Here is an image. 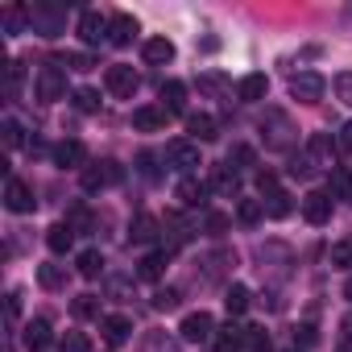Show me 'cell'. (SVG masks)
<instances>
[{"mask_svg":"<svg viewBox=\"0 0 352 352\" xmlns=\"http://www.w3.org/2000/svg\"><path fill=\"white\" fill-rule=\"evenodd\" d=\"M124 179V170L116 166V162H91V166H83V191H104V187H116Z\"/></svg>","mask_w":352,"mask_h":352,"instance_id":"obj_1","label":"cell"},{"mask_svg":"<svg viewBox=\"0 0 352 352\" xmlns=\"http://www.w3.org/2000/svg\"><path fill=\"white\" fill-rule=\"evenodd\" d=\"M67 96V71L58 67V63H46L42 71H38V100L42 104H54V100H63Z\"/></svg>","mask_w":352,"mask_h":352,"instance_id":"obj_2","label":"cell"},{"mask_svg":"<svg viewBox=\"0 0 352 352\" xmlns=\"http://www.w3.org/2000/svg\"><path fill=\"white\" fill-rule=\"evenodd\" d=\"M323 91H327V79H323L319 71H298V75L290 79V96H294L298 104H319Z\"/></svg>","mask_w":352,"mask_h":352,"instance_id":"obj_3","label":"cell"},{"mask_svg":"<svg viewBox=\"0 0 352 352\" xmlns=\"http://www.w3.org/2000/svg\"><path fill=\"white\" fill-rule=\"evenodd\" d=\"M162 157H166V166H170V170H179V174H191L195 166H204V162H199V145H195V141H170Z\"/></svg>","mask_w":352,"mask_h":352,"instance_id":"obj_4","label":"cell"},{"mask_svg":"<svg viewBox=\"0 0 352 352\" xmlns=\"http://www.w3.org/2000/svg\"><path fill=\"white\" fill-rule=\"evenodd\" d=\"M104 83H108V91H112L116 100H133L137 87H141V75H137L133 67H120V63H116V67L104 71Z\"/></svg>","mask_w":352,"mask_h":352,"instance_id":"obj_5","label":"cell"},{"mask_svg":"<svg viewBox=\"0 0 352 352\" xmlns=\"http://www.w3.org/2000/svg\"><path fill=\"white\" fill-rule=\"evenodd\" d=\"M336 149H340V145H336L327 133H311V137H307V149H302V157L311 162V170H315V166H323V170H336Z\"/></svg>","mask_w":352,"mask_h":352,"instance_id":"obj_6","label":"cell"},{"mask_svg":"<svg viewBox=\"0 0 352 352\" xmlns=\"http://www.w3.org/2000/svg\"><path fill=\"white\" fill-rule=\"evenodd\" d=\"M179 336L187 344H204V340H216V319L208 311H191L183 323H179Z\"/></svg>","mask_w":352,"mask_h":352,"instance_id":"obj_7","label":"cell"},{"mask_svg":"<svg viewBox=\"0 0 352 352\" xmlns=\"http://www.w3.org/2000/svg\"><path fill=\"white\" fill-rule=\"evenodd\" d=\"M63 5H30V17H34V30L42 34V38H58V30H63Z\"/></svg>","mask_w":352,"mask_h":352,"instance_id":"obj_8","label":"cell"},{"mask_svg":"<svg viewBox=\"0 0 352 352\" xmlns=\"http://www.w3.org/2000/svg\"><path fill=\"white\" fill-rule=\"evenodd\" d=\"M5 208L17 212V216H30V212H34V191H30L21 179H9V183H5Z\"/></svg>","mask_w":352,"mask_h":352,"instance_id":"obj_9","label":"cell"},{"mask_svg":"<svg viewBox=\"0 0 352 352\" xmlns=\"http://www.w3.org/2000/svg\"><path fill=\"white\" fill-rule=\"evenodd\" d=\"M302 216L311 224H327L331 220V195L327 191H307L302 195Z\"/></svg>","mask_w":352,"mask_h":352,"instance_id":"obj_10","label":"cell"},{"mask_svg":"<svg viewBox=\"0 0 352 352\" xmlns=\"http://www.w3.org/2000/svg\"><path fill=\"white\" fill-rule=\"evenodd\" d=\"M245 340H249V327H241V323H224V327H216V352H241L245 348Z\"/></svg>","mask_w":352,"mask_h":352,"instance_id":"obj_11","label":"cell"},{"mask_svg":"<svg viewBox=\"0 0 352 352\" xmlns=\"http://www.w3.org/2000/svg\"><path fill=\"white\" fill-rule=\"evenodd\" d=\"M79 38H83L87 46L108 42V17H100V13H83V17H79Z\"/></svg>","mask_w":352,"mask_h":352,"instance_id":"obj_12","label":"cell"},{"mask_svg":"<svg viewBox=\"0 0 352 352\" xmlns=\"http://www.w3.org/2000/svg\"><path fill=\"white\" fill-rule=\"evenodd\" d=\"M54 162H58L63 170H75V166H83V162H87V149H83V141H75V137L58 141V145H54Z\"/></svg>","mask_w":352,"mask_h":352,"instance_id":"obj_13","label":"cell"},{"mask_svg":"<svg viewBox=\"0 0 352 352\" xmlns=\"http://www.w3.org/2000/svg\"><path fill=\"white\" fill-rule=\"evenodd\" d=\"M133 38H137V21H133L129 13L108 17V42H112V46H129Z\"/></svg>","mask_w":352,"mask_h":352,"instance_id":"obj_14","label":"cell"},{"mask_svg":"<svg viewBox=\"0 0 352 352\" xmlns=\"http://www.w3.org/2000/svg\"><path fill=\"white\" fill-rule=\"evenodd\" d=\"M100 331H104L108 344H124V340L133 336V319H129V315H104V319H100Z\"/></svg>","mask_w":352,"mask_h":352,"instance_id":"obj_15","label":"cell"},{"mask_svg":"<svg viewBox=\"0 0 352 352\" xmlns=\"http://www.w3.org/2000/svg\"><path fill=\"white\" fill-rule=\"evenodd\" d=\"M208 191H212L208 183H199V179H183L174 195H179L183 208H204V204H208Z\"/></svg>","mask_w":352,"mask_h":352,"instance_id":"obj_16","label":"cell"},{"mask_svg":"<svg viewBox=\"0 0 352 352\" xmlns=\"http://www.w3.org/2000/svg\"><path fill=\"white\" fill-rule=\"evenodd\" d=\"M166 108H153V104H145V108H133V129H141V133H157L162 124H166Z\"/></svg>","mask_w":352,"mask_h":352,"instance_id":"obj_17","label":"cell"},{"mask_svg":"<svg viewBox=\"0 0 352 352\" xmlns=\"http://www.w3.org/2000/svg\"><path fill=\"white\" fill-rule=\"evenodd\" d=\"M141 54H145L149 67H166V63L174 58V42H166V38H149V42L141 46Z\"/></svg>","mask_w":352,"mask_h":352,"instance_id":"obj_18","label":"cell"},{"mask_svg":"<svg viewBox=\"0 0 352 352\" xmlns=\"http://www.w3.org/2000/svg\"><path fill=\"white\" fill-rule=\"evenodd\" d=\"M265 91H270V79H265V75H245V79L236 83V96H241L245 104H257V100H265Z\"/></svg>","mask_w":352,"mask_h":352,"instance_id":"obj_19","label":"cell"},{"mask_svg":"<svg viewBox=\"0 0 352 352\" xmlns=\"http://www.w3.org/2000/svg\"><path fill=\"white\" fill-rule=\"evenodd\" d=\"M187 129L195 133V141H216V137H220V124H216V116H208V112H191V116H187Z\"/></svg>","mask_w":352,"mask_h":352,"instance_id":"obj_20","label":"cell"},{"mask_svg":"<svg viewBox=\"0 0 352 352\" xmlns=\"http://www.w3.org/2000/svg\"><path fill=\"white\" fill-rule=\"evenodd\" d=\"M261 208H265V216H270V220H286V216L294 212V199L278 187V191H270V195L261 199Z\"/></svg>","mask_w":352,"mask_h":352,"instance_id":"obj_21","label":"cell"},{"mask_svg":"<svg viewBox=\"0 0 352 352\" xmlns=\"http://www.w3.org/2000/svg\"><path fill=\"white\" fill-rule=\"evenodd\" d=\"M162 108H166V112H183V108H187V87H183L179 79H166V83H162Z\"/></svg>","mask_w":352,"mask_h":352,"instance_id":"obj_22","label":"cell"},{"mask_svg":"<svg viewBox=\"0 0 352 352\" xmlns=\"http://www.w3.org/2000/svg\"><path fill=\"white\" fill-rule=\"evenodd\" d=\"M166 274V253H145L141 261H137V278L141 282H157Z\"/></svg>","mask_w":352,"mask_h":352,"instance_id":"obj_23","label":"cell"},{"mask_svg":"<svg viewBox=\"0 0 352 352\" xmlns=\"http://www.w3.org/2000/svg\"><path fill=\"white\" fill-rule=\"evenodd\" d=\"M327 195H331V199H352V174H348L344 166H336V170L327 174Z\"/></svg>","mask_w":352,"mask_h":352,"instance_id":"obj_24","label":"cell"},{"mask_svg":"<svg viewBox=\"0 0 352 352\" xmlns=\"http://www.w3.org/2000/svg\"><path fill=\"white\" fill-rule=\"evenodd\" d=\"M75 270H79L83 278H100V274H104V253H100V249H83V253L75 257Z\"/></svg>","mask_w":352,"mask_h":352,"instance_id":"obj_25","label":"cell"},{"mask_svg":"<svg viewBox=\"0 0 352 352\" xmlns=\"http://www.w3.org/2000/svg\"><path fill=\"white\" fill-rule=\"evenodd\" d=\"M46 245H50V253H67L71 245H75V232H71V224H54L50 232H46Z\"/></svg>","mask_w":352,"mask_h":352,"instance_id":"obj_26","label":"cell"},{"mask_svg":"<svg viewBox=\"0 0 352 352\" xmlns=\"http://www.w3.org/2000/svg\"><path fill=\"white\" fill-rule=\"evenodd\" d=\"M224 307H228V319H236V315H245L249 311V290L236 282V286H228L224 290Z\"/></svg>","mask_w":352,"mask_h":352,"instance_id":"obj_27","label":"cell"},{"mask_svg":"<svg viewBox=\"0 0 352 352\" xmlns=\"http://www.w3.org/2000/svg\"><path fill=\"white\" fill-rule=\"evenodd\" d=\"M46 344H50V323H46V319H34V323L25 327V348H30V352H42Z\"/></svg>","mask_w":352,"mask_h":352,"instance_id":"obj_28","label":"cell"},{"mask_svg":"<svg viewBox=\"0 0 352 352\" xmlns=\"http://www.w3.org/2000/svg\"><path fill=\"white\" fill-rule=\"evenodd\" d=\"M153 236H157V220H153V216H137V220H133V228H129V241L149 245Z\"/></svg>","mask_w":352,"mask_h":352,"instance_id":"obj_29","label":"cell"},{"mask_svg":"<svg viewBox=\"0 0 352 352\" xmlns=\"http://www.w3.org/2000/svg\"><path fill=\"white\" fill-rule=\"evenodd\" d=\"M236 220H241V224H249V228H253V224H261V220H265L261 199H241V204H236Z\"/></svg>","mask_w":352,"mask_h":352,"instance_id":"obj_30","label":"cell"},{"mask_svg":"<svg viewBox=\"0 0 352 352\" xmlns=\"http://www.w3.org/2000/svg\"><path fill=\"white\" fill-rule=\"evenodd\" d=\"M25 21H34V17H30V9H21V5L5 9V34H9V38H13V34H21V30H25Z\"/></svg>","mask_w":352,"mask_h":352,"instance_id":"obj_31","label":"cell"},{"mask_svg":"<svg viewBox=\"0 0 352 352\" xmlns=\"http://www.w3.org/2000/svg\"><path fill=\"white\" fill-rule=\"evenodd\" d=\"M212 187H216V191H224V195H232V191L241 187V179H236V170H228V166H220V170L212 174Z\"/></svg>","mask_w":352,"mask_h":352,"instance_id":"obj_32","label":"cell"},{"mask_svg":"<svg viewBox=\"0 0 352 352\" xmlns=\"http://www.w3.org/2000/svg\"><path fill=\"white\" fill-rule=\"evenodd\" d=\"M71 104H75L79 112H100V91H91V87H79V91L71 96Z\"/></svg>","mask_w":352,"mask_h":352,"instance_id":"obj_33","label":"cell"},{"mask_svg":"<svg viewBox=\"0 0 352 352\" xmlns=\"http://www.w3.org/2000/svg\"><path fill=\"white\" fill-rule=\"evenodd\" d=\"M38 282H42L46 290H58V286L67 282V270H63V265H42V270H38Z\"/></svg>","mask_w":352,"mask_h":352,"instance_id":"obj_34","label":"cell"},{"mask_svg":"<svg viewBox=\"0 0 352 352\" xmlns=\"http://www.w3.org/2000/svg\"><path fill=\"white\" fill-rule=\"evenodd\" d=\"M0 137H5V145H9V149H17V145H25V129H21V124H17L13 116H9L5 124H0Z\"/></svg>","mask_w":352,"mask_h":352,"instance_id":"obj_35","label":"cell"},{"mask_svg":"<svg viewBox=\"0 0 352 352\" xmlns=\"http://www.w3.org/2000/svg\"><path fill=\"white\" fill-rule=\"evenodd\" d=\"M54 63H58L63 71H91V67H96V63H91V54H58Z\"/></svg>","mask_w":352,"mask_h":352,"instance_id":"obj_36","label":"cell"},{"mask_svg":"<svg viewBox=\"0 0 352 352\" xmlns=\"http://www.w3.org/2000/svg\"><path fill=\"white\" fill-rule=\"evenodd\" d=\"M58 352H91V344H87L83 331H67V336L58 340Z\"/></svg>","mask_w":352,"mask_h":352,"instance_id":"obj_37","label":"cell"},{"mask_svg":"<svg viewBox=\"0 0 352 352\" xmlns=\"http://www.w3.org/2000/svg\"><path fill=\"white\" fill-rule=\"evenodd\" d=\"M21 63L13 58V63H5V96H17V87H21Z\"/></svg>","mask_w":352,"mask_h":352,"instance_id":"obj_38","label":"cell"},{"mask_svg":"<svg viewBox=\"0 0 352 352\" xmlns=\"http://www.w3.org/2000/svg\"><path fill=\"white\" fill-rule=\"evenodd\" d=\"M75 315H79V319H96V315H100V298H96V294H79V298H75Z\"/></svg>","mask_w":352,"mask_h":352,"instance_id":"obj_39","label":"cell"},{"mask_svg":"<svg viewBox=\"0 0 352 352\" xmlns=\"http://www.w3.org/2000/svg\"><path fill=\"white\" fill-rule=\"evenodd\" d=\"M331 265L352 270V241H336V245H331Z\"/></svg>","mask_w":352,"mask_h":352,"instance_id":"obj_40","label":"cell"},{"mask_svg":"<svg viewBox=\"0 0 352 352\" xmlns=\"http://www.w3.org/2000/svg\"><path fill=\"white\" fill-rule=\"evenodd\" d=\"M224 87H228V79H224V75H216V71H204V75H199V91L216 96V91H224Z\"/></svg>","mask_w":352,"mask_h":352,"instance_id":"obj_41","label":"cell"},{"mask_svg":"<svg viewBox=\"0 0 352 352\" xmlns=\"http://www.w3.org/2000/svg\"><path fill=\"white\" fill-rule=\"evenodd\" d=\"M245 166H253V149H249V145H232V153H228V170H245Z\"/></svg>","mask_w":352,"mask_h":352,"instance_id":"obj_42","label":"cell"},{"mask_svg":"<svg viewBox=\"0 0 352 352\" xmlns=\"http://www.w3.org/2000/svg\"><path fill=\"white\" fill-rule=\"evenodd\" d=\"M149 302H153V311H174V307H179V290H170V286H166V290H157Z\"/></svg>","mask_w":352,"mask_h":352,"instance_id":"obj_43","label":"cell"},{"mask_svg":"<svg viewBox=\"0 0 352 352\" xmlns=\"http://www.w3.org/2000/svg\"><path fill=\"white\" fill-rule=\"evenodd\" d=\"M245 348H253V352H270V331H265V327H249Z\"/></svg>","mask_w":352,"mask_h":352,"instance_id":"obj_44","label":"cell"},{"mask_svg":"<svg viewBox=\"0 0 352 352\" xmlns=\"http://www.w3.org/2000/svg\"><path fill=\"white\" fill-rule=\"evenodd\" d=\"M336 96H340V104H348V108H352V71L336 75Z\"/></svg>","mask_w":352,"mask_h":352,"instance_id":"obj_45","label":"cell"},{"mask_svg":"<svg viewBox=\"0 0 352 352\" xmlns=\"http://www.w3.org/2000/svg\"><path fill=\"white\" fill-rule=\"evenodd\" d=\"M145 352H179V344H174V340H166V336H149Z\"/></svg>","mask_w":352,"mask_h":352,"instance_id":"obj_46","label":"cell"},{"mask_svg":"<svg viewBox=\"0 0 352 352\" xmlns=\"http://www.w3.org/2000/svg\"><path fill=\"white\" fill-rule=\"evenodd\" d=\"M257 187H261V195L278 191V174H274V170H257Z\"/></svg>","mask_w":352,"mask_h":352,"instance_id":"obj_47","label":"cell"},{"mask_svg":"<svg viewBox=\"0 0 352 352\" xmlns=\"http://www.w3.org/2000/svg\"><path fill=\"white\" fill-rule=\"evenodd\" d=\"M208 232H212V236H224V232H228V216L212 212V216H208Z\"/></svg>","mask_w":352,"mask_h":352,"instance_id":"obj_48","label":"cell"},{"mask_svg":"<svg viewBox=\"0 0 352 352\" xmlns=\"http://www.w3.org/2000/svg\"><path fill=\"white\" fill-rule=\"evenodd\" d=\"M153 162H157L153 153H141V157H137V166H141V174H145V179H157V166H153Z\"/></svg>","mask_w":352,"mask_h":352,"instance_id":"obj_49","label":"cell"},{"mask_svg":"<svg viewBox=\"0 0 352 352\" xmlns=\"http://www.w3.org/2000/svg\"><path fill=\"white\" fill-rule=\"evenodd\" d=\"M5 311H9V323H17V315H21V294H17V290L5 298Z\"/></svg>","mask_w":352,"mask_h":352,"instance_id":"obj_50","label":"cell"},{"mask_svg":"<svg viewBox=\"0 0 352 352\" xmlns=\"http://www.w3.org/2000/svg\"><path fill=\"white\" fill-rule=\"evenodd\" d=\"M294 340H302V348H311V344H315V340H319V331H315V327H311V323H302V327H298V331H294Z\"/></svg>","mask_w":352,"mask_h":352,"instance_id":"obj_51","label":"cell"},{"mask_svg":"<svg viewBox=\"0 0 352 352\" xmlns=\"http://www.w3.org/2000/svg\"><path fill=\"white\" fill-rule=\"evenodd\" d=\"M336 145H340L344 153H352V120H348V124L340 129V137H336Z\"/></svg>","mask_w":352,"mask_h":352,"instance_id":"obj_52","label":"cell"},{"mask_svg":"<svg viewBox=\"0 0 352 352\" xmlns=\"http://www.w3.org/2000/svg\"><path fill=\"white\" fill-rule=\"evenodd\" d=\"M344 340H352V315L344 319Z\"/></svg>","mask_w":352,"mask_h":352,"instance_id":"obj_53","label":"cell"},{"mask_svg":"<svg viewBox=\"0 0 352 352\" xmlns=\"http://www.w3.org/2000/svg\"><path fill=\"white\" fill-rule=\"evenodd\" d=\"M344 298H348V302H352V278H348V282H344Z\"/></svg>","mask_w":352,"mask_h":352,"instance_id":"obj_54","label":"cell"},{"mask_svg":"<svg viewBox=\"0 0 352 352\" xmlns=\"http://www.w3.org/2000/svg\"><path fill=\"white\" fill-rule=\"evenodd\" d=\"M290 352H298V348H290Z\"/></svg>","mask_w":352,"mask_h":352,"instance_id":"obj_55","label":"cell"},{"mask_svg":"<svg viewBox=\"0 0 352 352\" xmlns=\"http://www.w3.org/2000/svg\"><path fill=\"white\" fill-rule=\"evenodd\" d=\"M348 241H352V236H348Z\"/></svg>","mask_w":352,"mask_h":352,"instance_id":"obj_56","label":"cell"}]
</instances>
